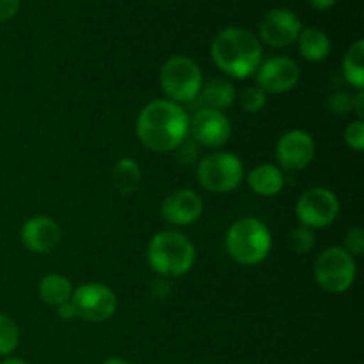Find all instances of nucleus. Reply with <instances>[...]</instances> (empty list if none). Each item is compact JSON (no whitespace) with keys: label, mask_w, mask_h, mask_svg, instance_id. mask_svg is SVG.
Masks as SVG:
<instances>
[{"label":"nucleus","mask_w":364,"mask_h":364,"mask_svg":"<svg viewBox=\"0 0 364 364\" xmlns=\"http://www.w3.org/2000/svg\"><path fill=\"white\" fill-rule=\"evenodd\" d=\"M191 117L180 103L153 100L137 117V137L148 149L156 153L174 151L188 135Z\"/></svg>","instance_id":"obj_1"},{"label":"nucleus","mask_w":364,"mask_h":364,"mask_svg":"<svg viewBox=\"0 0 364 364\" xmlns=\"http://www.w3.org/2000/svg\"><path fill=\"white\" fill-rule=\"evenodd\" d=\"M262 41L251 31L230 27L220 31L212 43V59L223 73L244 80L263 63Z\"/></svg>","instance_id":"obj_2"},{"label":"nucleus","mask_w":364,"mask_h":364,"mask_svg":"<svg viewBox=\"0 0 364 364\" xmlns=\"http://www.w3.org/2000/svg\"><path fill=\"white\" fill-rule=\"evenodd\" d=\"M196 262L194 244L176 230L156 233L148 245V263L155 272L178 277L191 272Z\"/></svg>","instance_id":"obj_3"},{"label":"nucleus","mask_w":364,"mask_h":364,"mask_svg":"<svg viewBox=\"0 0 364 364\" xmlns=\"http://www.w3.org/2000/svg\"><path fill=\"white\" fill-rule=\"evenodd\" d=\"M226 249L240 265H258L272 249V233L259 219L244 217L228 230Z\"/></svg>","instance_id":"obj_4"},{"label":"nucleus","mask_w":364,"mask_h":364,"mask_svg":"<svg viewBox=\"0 0 364 364\" xmlns=\"http://www.w3.org/2000/svg\"><path fill=\"white\" fill-rule=\"evenodd\" d=\"M203 73L198 63L185 55H174L160 70V87L174 103H192L203 87Z\"/></svg>","instance_id":"obj_5"},{"label":"nucleus","mask_w":364,"mask_h":364,"mask_svg":"<svg viewBox=\"0 0 364 364\" xmlns=\"http://www.w3.org/2000/svg\"><path fill=\"white\" fill-rule=\"evenodd\" d=\"M199 183L210 192H231L244 180V164L237 155L217 151L205 156L198 166Z\"/></svg>","instance_id":"obj_6"},{"label":"nucleus","mask_w":364,"mask_h":364,"mask_svg":"<svg viewBox=\"0 0 364 364\" xmlns=\"http://www.w3.org/2000/svg\"><path fill=\"white\" fill-rule=\"evenodd\" d=\"M315 279L329 294H343L354 284L355 259L343 247H329L316 258Z\"/></svg>","instance_id":"obj_7"},{"label":"nucleus","mask_w":364,"mask_h":364,"mask_svg":"<svg viewBox=\"0 0 364 364\" xmlns=\"http://www.w3.org/2000/svg\"><path fill=\"white\" fill-rule=\"evenodd\" d=\"M295 212L301 226L320 230L331 226L340 215V201L329 188L315 187L299 198Z\"/></svg>","instance_id":"obj_8"},{"label":"nucleus","mask_w":364,"mask_h":364,"mask_svg":"<svg viewBox=\"0 0 364 364\" xmlns=\"http://www.w3.org/2000/svg\"><path fill=\"white\" fill-rule=\"evenodd\" d=\"M77 316L87 322H105L112 318L117 308L116 294L102 283H87L78 287L71 295Z\"/></svg>","instance_id":"obj_9"},{"label":"nucleus","mask_w":364,"mask_h":364,"mask_svg":"<svg viewBox=\"0 0 364 364\" xmlns=\"http://www.w3.org/2000/svg\"><path fill=\"white\" fill-rule=\"evenodd\" d=\"M302 31V23L294 11L272 9L259 21V41L272 48L294 45Z\"/></svg>","instance_id":"obj_10"},{"label":"nucleus","mask_w":364,"mask_h":364,"mask_svg":"<svg viewBox=\"0 0 364 364\" xmlns=\"http://www.w3.org/2000/svg\"><path fill=\"white\" fill-rule=\"evenodd\" d=\"M256 84L262 91L272 92H287L297 85L301 78L299 64L290 57H270L265 63L259 64L256 70Z\"/></svg>","instance_id":"obj_11"},{"label":"nucleus","mask_w":364,"mask_h":364,"mask_svg":"<svg viewBox=\"0 0 364 364\" xmlns=\"http://www.w3.org/2000/svg\"><path fill=\"white\" fill-rule=\"evenodd\" d=\"M188 134L194 141L208 148H219L231 137V123L223 110L199 109L188 123Z\"/></svg>","instance_id":"obj_12"},{"label":"nucleus","mask_w":364,"mask_h":364,"mask_svg":"<svg viewBox=\"0 0 364 364\" xmlns=\"http://www.w3.org/2000/svg\"><path fill=\"white\" fill-rule=\"evenodd\" d=\"M315 156V141L304 130H290L277 141L276 159L287 171H302Z\"/></svg>","instance_id":"obj_13"},{"label":"nucleus","mask_w":364,"mask_h":364,"mask_svg":"<svg viewBox=\"0 0 364 364\" xmlns=\"http://www.w3.org/2000/svg\"><path fill=\"white\" fill-rule=\"evenodd\" d=\"M201 215L203 199L191 188L171 192L162 203V217L173 226H191Z\"/></svg>","instance_id":"obj_14"},{"label":"nucleus","mask_w":364,"mask_h":364,"mask_svg":"<svg viewBox=\"0 0 364 364\" xmlns=\"http://www.w3.org/2000/svg\"><path fill=\"white\" fill-rule=\"evenodd\" d=\"M60 235L63 233H60L59 224L50 217L43 215L28 219L20 231L21 244L36 255H46L53 251L59 245Z\"/></svg>","instance_id":"obj_15"},{"label":"nucleus","mask_w":364,"mask_h":364,"mask_svg":"<svg viewBox=\"0 0 364 364\" xmlns=\"http://www.w3.org/2000/svg\"><path fill=\"white\" fill-rule=\"evenodd\" d=\"M247 183L252 192L263 198L277 196L284 187V174L274 164H259L249 173Z\"/></svg>","instance_id":"obj_16"},{"label":"nucleus","mask_w":364,"mask_h":364,"mask_svg":"<svg viewBox=\"0 0 364 364\" xmlns=\"http://www.w3.org/2000/svg\"><path fill=\"white\" fill-rule=\"evenodd\" d=\"M299 52L309 63H320L331 53V39L322 28L308 27L299 34Z\"/></svg>","instance_id":"obj_17"},{"label":"nucleus","mask_w":364,"mask_h":364,"mask_svg":"<svg viewBox=\"0 0 364 364\" xmlns=\"http://www.w3.org/2000/svg\"><path fill=\"white\" fill-rule=\"evenodd\" d=\"M205 109L224 110L233 105L237 92L231 82L223 80V78H212L210 82L203 84L201 92L198 96Z\"/></svg>","instance_id":"obj_18"},{"label":"nucleus","mask_w":364,"mask_h":364,"mask_svg":"<svg viewBox=\"0 0 364 364\" xmlns=\"http://www.w3.org/2000/svg\"><path fill=\"white\" fill-rule=\"evenodd\" d=\"M71 295H73V288H71L70 279L60 274H48L39 283V297L50 306L59 308L64 302L71 301Z\"/></svg>","instance_id":"obj_19"},{"label":"nucleus","mask_w":364,"mask_h":364,"mask_svg":"<svg viewBox=\"0 0 364 364\" xmlns=\"http://www.w3.org/2000/svg\"><path fill=\"white\" fill-rule=\"evenodd\" d=\"M343 75L358 91L364 89V41L358 39L343 59Z\"/></svg>","instance_id":"obj_20"},{"label":"nucleus","mask_w":364,"mask_h":364,"mask_svg":"<svg viewBox=\"0 0 364 364\" xmlns=\"http://www.w3.org/2000/svg\"><path fill=\"white\" fill-rule=\"evenodd\" d=\"M114 187L123 194H132L141 183V167L135 160L121 159L112 171Z\"/></svg>","instance_id":"obj_21"},{"label":"nucleus","mask_w":364,"mask_h":364,"mask_svg":"<svg viewBox=\"0 0 364 364\" xmlns=\"http://www.w3.org/2000/svg\"><path fill=\"white\" fill-rule=\"evenodd\" d=\"M20 341V329L13 318L0 313V358L9 355L16 350Z\"/></svg>","instance_id":"obj_22"},{"label":"nucleus","mask_w":364,"mask_h":364,"mask_svg":"<svg viewBox=\"0 0 364 364\" xmlns=\"http://www.w3.org/2000/svg\"><path fill=\"white\" fill-rule=\"evenodd\" d=\"M315 245V233L306 226H297L290 233V247L297 255H306Z\"/></svg>","instance_id":"obj_23"},{"label":"nucleus","mask_w":364,"mask_h":364,"mask_svg":"<svg viewBox=\"0 0 364 364\" xmlns=\"http://www.w3.org/2000/svg\"><path fill=\"white\" fill-rule=\"evenodd\" d=\"M240 105L245 112L256 114L267 105V92L262 91L258 85L255 87H247L240 96Z\"/></svg>","instance_id":"obj_24"},{"label":"nucleus","mask_w":364,"mask_h":364,"mask_svg":"<svg viewBox=\"0 0 364 364\" xmlns=\"http://www.w3.org/2000/svg\"><path fill=\"white\" fill-rule=\"evenodd\" d=\"M345 142L350 146L354 151H363L364 149V123L361 119L354 121L345 130Z\"/></svg>","instance_id":"obj_25"},{"label":"nucleus","mask_w":364,"mask_h":364,"mask_svg":"<svg viewBox=\"0 0 364 364\" xmlns=\"http://www.w3.org/2000/svg\"><path fill=\"white\" fill-rule=\"evenodd\" d=\"M345 251L350 256H361L364 251V233L363 228H354L345 237Z\"/></svg>","instance_id":"obj_26"},{"label":"nucleus","mask_w":364,"mask_h":364,"mask_svg":"<svg viewBox=\"0 0 364 364\" xmlns=\"http://www.w3.org/2000/svg\"><path fill=\"white\" fill-rule=\"evenodd\" d=\"M327 105H329L331 112L336 114V116H345L352 109L350 100H348V96L345 92H334V95H331Z\"/></svg>","instance_id":"obj_27"},{"label":"nucleus","mask_w":364,"mask_h":364,"mask_svg":"<svg viewBox=\"0 0 364 364\" xmlns=\"http://www.w3.org/2000/svg\"><path fill=\"white\" fill-rule=\"evenodd\" d=\"M20 7V0H0V23L11 20Z\"/></svg>","instance_id":"obj_28"},{"label":"nucleus","mask_w":364,"mask_h":364,"mask_svg":"<svg viewBox=\"0 0 364 364\" xmlns=\"http://www.w3.org/2000/svg\"><path fill=\"white\" fill-rule=\"evenodd\" d=\"M57 309H59V316H60V318H63V320L77 318V309H75L73 302H71V301L64 302V304H60Z\"/></svg>","instance_id":"obj_29"},{"label":"nucleus","mask_w":364,"mask_h":364,"mask_svg":"<svg viewBox=\"0 0 364 364\" xmlns=\"http://www.w3.org/2000/svg\"><path fill=\"white\" fill-rule=\"evenodd\" d=\"M338 0H309V4H311L313 9L316 11H329L333 9L334 6H336Z\"/></svg>","instance_id":"obj_30"},{"label":"nucleus","mask_w":364,"mask_h":364,"mask_svg":"<svg viewBox=\"0 0 364 364\" xmlns=\"http://www.w3.org/2000/svg\"><path fill=\"white\" fill-rule=\"evenodd\" d=\"M363 102H364V92L359 91L358 96H355V114L359 116V119L363 121L364 117V107H363Z\"/></svg>","instance_id":"obj_31"},{"label":"nucleus","mask_w":364,"mask_h":364,"mask_svg":"<svg viewBox=\"0 0 364 364\" xmlns=\"http://www.w3.org/2000/svg\"><path fill=\"white\" fill-rule=\"evenodd\" d=\"M102 364H132V363L127 361V359H123V358H110V359H107V361H103Z\"/></svg>","instance_id":"obj_32"},{"label":"nucleus","mask_w":364,"mask_h":364,"mask_svg":"<svg viewBox=\"0 0 364 364\" xmlns=\"http://www.w3.org/2000/svg\"><path fill=\"white\" fill-rule=\"evenodd\" d=\"M0 364H28V363L23 361V359H18V358H7V359H4Z\"/></svg>","instance_id":"obj_33"}]
</instances>
